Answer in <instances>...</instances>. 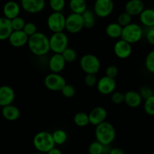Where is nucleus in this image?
I'll return each instance as SVG.
<instances>
[{"label": "nucleus", "instance_id": "33", "mask_svg": "<svg viewBox=\"0 0 154 154\" xmlns=\"http://www.w3.org/2000/svg\"><path fill=\"white\" fill-rule=\"evenodd\" d=\"M143 109L147 115L154 116V94L144 100Z\"/></svg>", "mask_w": 154, "mask_h": 154}, {"label": "nucleus", "instance_id": "22", "mask_svg": "<svg viewBox=\"0 0 154 154\" xmlns=\"http://www.w3.org/2000/svg\"><path fill=\"white\" fill-rule=\"evenodd\" d=\"M12 32L11 20L5 17H0V41L8 39Z\"/></svg>", "mask_w": 154, "mask_h": 154}, {"label": "nucleus", "instance_id": "23", "mask_svg": "<svg viewBox=\"0 0 154 154\" xmlns=\"http://www.w3.org/2000/svg\"><path fill=\"white\" fill-rule=\"evenodd\" d=\"M139 20L143 26L148 28L154 27V9L144 8L139 15Z\"/></svg>", "mask_w": 154, "mask_h": 154}, {"label": "nucleus", "instance_id": "5", "mask_svg": "<svg viewBox=\"0 0 154 154\" xmlns=\"http://www.w3.org/2000/svg\"><path fill=\"white\" fill-rule=\"evenodd\" d=\"M79 66L86 74H97L100 70L101 63L97 56L92 54H86L79 60Z\"/></svg>", "mask_w": 154, "mask_h": 154}, {"label": "nucleus", "instance_id": "14", "mask_svg": "<svg viewBox=\"0 0 154 154\" xmlns=\"http://www.w3.org/2000/svg\"><path fill=\"white\" fill-rule=\"evenodd\" d=\"M88 117L90 124L97 126L99 124L106 121L107 117V111L103 106H96L89 112Z\"/></svg>", "mask_w": 154, "mask_h": 154}, {"label": "nucleus", "instance_id": "44", "mask_svg": "<svg viewBox=\"0 0 154 154\" xmlns=\"http://www.w3.org/2000/svg\"><path fill=\"white\" fill-rule=\"evenodd\" d=\"M46 154H63V153H62L61 150H60V149H58V148H57L54 146V148H52L51 149H50V150L48 151Z\"/></svg>", "mask_w": 154, "mask_h": 154}, {"label": "nucleus", "instance_id": "42", "mask_svg": "<svg viewBox=\"0 0 154 154\" xmlns=\"http://www.w3.org/2000/svg\"><path fill=\"white\" fill-rule=\"evenodd\" d=\"M146 39L149 45H154V27L149 28L146 34Z\"/></svg>", "mask_w": 154, "mask_h": 154}, {"label": "nucleus", "instance_id": "32", "mask_svg": "<svg viewBox=\"0 0 154 154\" xmlns=\"http://www.w3.org/2000/svg\"><path fill=\"white\" fill-rule=\"evenodd\" d=\"M145 67L150 73L154 74V49L151 50L145 58Z\"/></svg>", "mask_w": 154, "mask_h": 154}, {"label": "nucleus", "instance_id": "20", "mask_svg": "<svg viewBox=\"0 0 154 154\" xmlns=\"http://www.w3.org/2000/svg\"><path fill=\"white\" fill-rule=\"evenodd\" d=\"M143 98L138 91H128L125 93V100L124 103L131 108H136L140 106L142 103Z\"/></svg>", "mask_w": 154, "mask_h": 154}, {"label": "nucleus", "instance_id": "29", "mask_svg": "<svg viewBox=\"0 0 154 154\" xmlns=\"http://www.w3.org/2000/svg\"><path fill=\"white\" fill-rule=\"evenodd\" d=\"M107 146H104L97 140L93 141L90 143L88 146V152L89 154H104L106 152V147Z\"/></svg>", "mask_w": 154, "mask_h": 154}, {"label": "nucleus", "instance_id": "1", "mask_svg": "<svg viewBox=\"0 0 154 154\" xmlns=\"http://www.w3.org/2000/svg\"><path fill=\"white\" fill-rule=\"evenodd\" d=\"M27 45L31 53L38 57L45 55L51 51L49 38L43 32H37L29 36Z\"/></svg>", "mask_w": 154, "mask_h": 154}, {"label": "nucleus", "instance_id": "17", "mask_svg": "<svg viewBox=\"0 0 154 154\" xmlns=\"http://www.w3.org/2000/svg\"><path fill=\"white\" fill-rule=\"evenodd\" d=\"M66 63L61 54H53L48 60V67L51 72L60 73L65 68Z\"/></svg>", "mask_w": 154, "mask_h": 154}, {"label": "nucleus", "instance_id": "35", "mask_svg": "<svg viewBox=\"0 0 154 154\" xmlns=\"http://www.w3.org/2000/svg\"><path fill=\"white\" fill-rule=\"evenodd\" d=\"M11 26H12V29L14 31L23 30V27H24L25 24H26L24 19L23 17H20V16L14 17V19L11 20Z\"/></svg>", "mask_w": 154, "mask_h": 154}, {"label": "nucleus", "instance_id": "7", "mask_svg": "<svg viewBox=\"0 0 154 154\" xmlns=\"http://www.w3.org/2000/svg\"><path fill=\"white\" fill-rule=\"evenodd\" d=\"M66 17L62 12L53 11L47 18V26L50 31L54 32H63L65 29Z\"/></svg>", "mask_w": 154, "mask_h": 154}, {"label": "nucleus", "instance_id": "43", "mask_svg": "<svg viewBox=\"0 0 154 154\" xmlns=\"http://www.w3.org/2000/svg\"><path fill=\"white\" fill-rule=\"evenodd\" d=\"M108 154H125V152H124L123 149H122L121 148L115 147L109 149Z\"/></svg>", "mask_w": 154, "mask_h": 154}, {"label": "nucleus", "instance_id": "6", "mask_svg": "<svg viewBox=\"0 0 154 154\" xmlns=\"http://www.w3.org/2000/svg\"><path fill=\"white\" fill-rule=\"evenodd\" d=\"M50 50L54 54H62L63 51L68 48L69 38L63 32H54L49 38Z\"/></svg>", "mask_w": 154, "mask_h": 154}, {"label": "nucleus", "instance_id": "39", "mask_svg": "<svg viewBox=\"0 0 154 154\" xmlns=\"http://www.w3.org/2000/svg\"><path fill=\"white\" fill-rule=\"evenodd\" d=\"M85 84L88 87H93L97 85V79L96 74H86L84 79Z\"/></svg>", "mask_w": 154, "mask_h": 154}, {"label": "nucleus", "instance_id": "41", "mask_svg": "<svg viewBox=\"0 0 154 154\" xmlns=\"http://www.w3.org/2000/svg\"><path fill=\"white\" fill-rule=\"evenodd\" d=\"M138 92L140 93L142 98L144 99V100H146V99H147L148 97H149L150 96H152L153 94L152 90L147 86L142 87L140 89V91H138Z\"/></svg>", "mask_w": 154, "mask_h": 154}, {"label": "nucleus", "instance_id": "11", "mask_svg": "<svg viewBox=\"0 0 154 154\" xmlns=\"http://www.w3.org/2000/svg\"><path fill=\"white\" fill-rule=\"evenodd\" d=\"M96 86H97V91L100 94L103 95H107L114 92L116 87V82L115 79L105 75L104 76L101 77L100 79L97 80Z\"/></svg>", "mask_w": 154, "mask_h": 154}, {"label": "nucleus", "instance_id": "9", "mask_svg": "<svg viewBox=\"0 0 154 154\" xmlns=\"http://www.w3.org/2000/svg\"><path fill=\"white\" fill-rule=\"evenodd\" d=\"M84 27L83 18L82 14L71 13L66 17L65 29L72 34L78 33L82 30Z\"/></svg>", "mask_w": 154, "mask_h": 154}, {"label": "nucleus", "instance_id": "40", "mask_svg": "<svg viewBox=\"0 0 154 154\" xmlns=\"http://www.w3.org/2000/svg\"><path fill=\"white\" fill-rule=\"evenodd\" d=\"M105 73L107 76L115 79V77L117 76L118 73H119V69L116 65H109L106 67Z\"/></svg>", "mask_w": 154, "mask_h": 154}, {"label": "nucleus", "instance_id": "13", "mask_svg": "<svg viewBox=\"0 0 154 154\" xmlns=\"http://www.w3.org/2000/svg\"><path fill=\"white\" fill-rule=\"evenodd\" d=\"M113 51L116 56L119 59H126L131 56L132 52L131 45L120 38L116 41L113 47Z\"/></svg>", "mask_w": 154, "mask_h": 154}, {"label": "nucleus", "instance_id": "46", "mask_svg": "<svg viewBox=\"0 0 154 154\" xmlns=\"http://www.w3.org/2000/svg\"><path fill=\"white\" fill-rule=\"evenodd\" d=\"M85 1H91V0H85Z\"/></svg>", "mask_w": 154, "mask_h": 154}, {"label": "nucleus", "instance_id": "31", "mask_svg": "<svg viewBox=\"0 0 154 154\" xmlns=\"http://www.w3.org/2000/svg\"><path fill=\"white\" fill-rule=\"evenodd\" d=\"M48 3L53 11L62 12L66 5V0H49Z\"/></svg>", "mask_w": 154, "mask_h": 154}, {"label": "nucleus", "instance_id": "34", "mask_svg": "<svg viewBox=\"0 0 154 154\" xmlns=\"http://www.w3.org/2000/svg\"><path fill=\"white\" fill-rule=\"evenodd\" d=\"M132 17H131L130 14H128V13H126L125 11L121 13L117 17V23L120 25L121 26L124 27V26H128V24H130L131 23H132Z\"/></svg>", "mask_w": 154, "mask_h": 154}, {"label": "nucleus", "instance_id": "3", "mask_svg": "<svg viewBox=\"0 0 154 154\" xmlns=\"http://www.w3.org/2000/svg\"><path fill=\"white\" fill-rule=\"evenodd\" d=\"M34 147L38 152L47 153L55 146L52 134L48 131H42L36 133L32 140Z\"/></svg>", "mask_w": 154, "mask_h": 154}, {"label": "nucleus", "instance_id": "21", "mask_svg": "<svg viewBox=\"0 0 154 154\" xmlns=\"http://www.w3.org/2000/svg\"><path fill=\"white\" fill-rule=\"evenodd\" d=\"M2 115L6 120L16 121L19 119L20 115V111L17 106L13 104L8 105L2 107Z\"/></svg>", "mask_w": 154, "mask_h": 154}, {"label": "nucleus", "instance_id": "16", "mask_svg": "<svg viewBox=\"0 0 154 154\" xmlns=\"http://www.w3.org/2000/svg\"><path fill=\"white\" fill-rule=\"evenodd\" d=\"M8 39L13 47L20 48L27 44L29 36L23 30H13Z\"/></svg>", "mask_w": 154, "mask_h": 154}, {"label": "nucleus", "instance_id": "15", "mask_svg": "<svg viewBox=\"0 0 154 154\" xmlns=\"http://www.w3.org/2000/svg\"><path fill=\"white\" fill-rule=\"evenodd\" d=\"M15 99V92L9 85L0 86V106L12 104Z\"/></svg>", "mask_w": 154, "mask_h": 154}, {"label": "nucleus", "instance_id": "10", "mask_svg": "<svg viewBox=\"0 0 154 154\" xmlns=\"http://www.w3.org/2000/svg\"><path fill=\"white\" fill-rule=\"evenodd\" d=\"M114 9L112 0H95L94 4V12L100 18L107 17L112 14Z\"/></svg>", "mask_w": 154, "mask_h": 154}, {"label": "nucleus", "instance_id": "45", "mask_svg": "<svg viewBox=\"0 0 154 154\" xmlns=\"http://www.w3.org/2000/svg\"><path fill=\"white\" fill-rule=\"evenodd\" d=\"M34 154H46V153H44V152H35Z\"/></svg>", "mask_w": 154, "mask_h": 154}, {"label": "nucleus", "instance_id": "27", "mask_svg": "<svg viewBox=\"0 0 154 154\" xmlns=\"http://www.w3.org/2000/svg\"><path fill=\"white\" fill-rule=\"evenodd\" d=\"M73 122L78 127H85L90 124L88 114L85 112H78L73 117Z\"/></svg>", "mask_w": 154, "mask_h": 154}, {"label": "nucleus", "instance_id": "4", "mask_svg": "<svg viewBox=\"0 0 154 154\" xmlns=\"http://www.w3.org/2000/svg\"><path fill=\"white\" fill-rule=\"evenodd\" d=\"M142 37H143V29L141 26L137 23H131L128 26L122 27L120 38L131 45L138 42Z\"/></svg>", "mask_w": 154, "mask_h": 154}, {"label": "nucleus", "instance_id": "19", "mask_svg": "<svg viewBox=\"0 0 154 154\" xmlns=\"http://www.w3.org/2000/svg\"><path fill=\"white\" fill-rule=\"evenodd\" d=\"M20 12V6L15 1H8L4 5L3 14L4 17L9 20H12L14 17H18Z\"/></svg>", "mask_w": 154, "mask_h": 154}, {"label": "nucleus", "instance_id": "37", "mask_svg": "<svg viewBox=\"0 0 154 154\" xmlns=\"http://www.w3.org/2000/svg\"><path fill=\"white\" fill-rule=\"evenodd\" d=\"M125 94L120 91H114L111 94V101L115 104H121L124 103Z\"/></svg>", "mask_w": 154, "mask_h": 154}, {"label": "nucleus", "instance_id": "2", "mask_svg": "<svg viewBox=\"0 0 154 154\" xmlns=\"http://www.w3.org/2000/svg\"><path fill=\"white\" fill-rule=\"evenodd\" d=\"M94 134L96 140L104 146H109L115 140L116 129L113 125L105 121L95 126Z\"/></svg>", "mask_w": 154, "mask_h": 154}, {"label": "nucleus", "instance_id": "36", "mask_svg": "<svg viewBox=\"0 0 154 154\" xmlns=\"http://www.w3.org/2000/svg\"><path fill=\"white\" fill-rule=\"evenodd\" d=\"M60 91H61L62 94L66 98H71V97H74V95L75 94V88L69 84H66Z\"/></svg>", "mask_w": 154, "mask_h": 154}, {"label": "nucleus", "instance_id": "38", "mask_svg": "<svg viewBox=\"0 0 154 154\" xmlns=\"http://www.w3.org/2000/svg\"><path fill=\"white\" fill-rule=\"evenodd\" d=\"M23 31L29 37L33 35V34H35V32H37V26L32 22H27L25 24Z\"/></svg>", "mask_w": 154, "mask_h": 154}, {"label": "nucleus", "instance_id": "24", "mask_svg": "<svg viewBox=\"0 0 154 154\" xmlns=\"http://www.w3.org/2000/svg\"><path fill=\"white\" fill-rule=\"evenodd\" d=\"M122 26H121L117 22L110 23L106 26L105 32L106 35L111 38H121L122 35Z\"/></svg>", "mask_w": 154, "mask_h": 154}, {"label": "nucleus", "instance_id": "26", "mask_svg": "<svg viewBox=\"0 0 154 154\" xmlns=\"http://www.w3.org/2000/svg\"><path fill=\"white\" fill-rule=\"evenodd\" d=\"M84 22V27L87 29H91L95 25V14L94 11L87 9L82 14Z\"/></svg>", "mask_w": 154, "mask_h": 154}, {"label": "nucleus", "instance_id": "30", "mask_svg": "<svg viewBox=\"0 0 154 154\" xmlns=\"http://www.w3.org/2000/svg\"><path fill=\"white\" fill-rule=\"evenodd\" d=\"M62 56H63V59L67 63H72L74 62L77 58V53L73 48H66L64 51L62 52Z\"/></svg>", "mask_w": 154, "mask_h": 154}, {"label": "nucleus", "instance_id": "28", "mask_svg": "<svg viewBox=\"0 0 154 154\" xmlns=\"http://www.w3.org/2000/svg\"><path fill=\"white\" fill-rule=\"evenodd\" d=\"M51 134L55 145H63L67 140V134L63 129L54 130Z\"/></svg>", "mask_w": 154, "mask_h": 154}, {"label": "nucleus", "instance_id": "8", "mask_svg": "<svg viewBox=\"0 0 154 154\" xmlns=\"http://www.w3.org/2000/svg\"><path fill=\"white\" fill-rule=\"evenodd\" d=\"M45 86L52 91H60L66 84V79L60 73L51 72L44 79Z\"/></svg>", "mask_w": 154, "mask_h": 154}, {"label": "nucleus", "instance_id": "25", "mask_svg": "<svg viewBox=\"0 0 154 154\" xmlns=\"http://www.w3.org/2000/svg\"><path fill=\"white\" fill-rule=\"evenodd\" d=\"M69 8L72 13L82 14L87 10V3L85 0H69Z\"/></svg>", "mask_w": 154, "mask_h": 154}, {"label": "nucleus", "instance_id": "12", "mask_svg": "<svg viewBox=\"0 0 154 154\" xmlns=\"http://www.w3.org/2000/svg\"><path fill=\"white\" fill-rule=\"evenodd\" d=\"M20 5L29 14H38L45 8V0H21Z\"/></svg>", "mask_w": 154, "mask_h": 154}, {"label": "nucleus", "instance_id": "18", "mask_svg": "<svg viewBox=\"0 0 154 154\" xmlns=\"http://www.w3.org/2000/svg\"><path fill=\"white\" fill-rule=\"evenodd\" d=\"M144 8V3L142 0H128L125 5V11L131 17L139 16Z\"/></svg>", "mask_w": 154, "mask_h": 154}]
</instances>
